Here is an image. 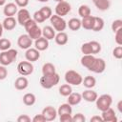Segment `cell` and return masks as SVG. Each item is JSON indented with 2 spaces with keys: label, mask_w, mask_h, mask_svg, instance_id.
Segmentation results:
<instances>
[{
  "label": "cell",
  "mask_w": 122,
  "mask_h": 122,
  "mask_svg": "<svg viewBox=\"0 0 122 122\" xmlns=\"http://www.w3.org/2000/svg\"><path fill=\"white\" fill-rule=\"evenodd\" d=\"M54 1H55V2H57V3H58V2H61V1H64V0H54Z\"/></svg>",
  "instance_id": "cell-53"
},
{
  "label": "cell",
  "mask_w": 122,
  "mask_h": 122,
  "mask_svg": "<svg viewBox=\"0 0 122 122\" xmlns=\"http://www.w3.org/2000/svg\"><path fill=\"white\" fill-rule=\"evenodd\" d=\"M112 55L116 59H121L122 58V46L115 47L112 51Z\"/></svg>",
  "instance_id": "cell-41"
},
{
  "label": "cell",
  "mask_w": 122,
  "mask_h": 122,
  "mask_svg": "<svg viewBox=\"0 0 122 122\" xmlns=\"http://www.w3.org/2000/svg\"><path fill=\"white\" fill-rule=\"evenodd\" d=\"M117 110L118 112L121 113L122 112V100H119L118 103H117Z\"/></svg>",
  "instance_id": "cell-49"
},
{
  "label": "cell",
  "mask_w": 122,
  "mask_h": 122,
  "mask_svg": "<svg viewBox=\"0 0 122 122\" xmlns=\"http://www.w3.org/2000/svg\"><path fill=\"white\" fill-rule=\"evenodd\" d=\"M50 21H51V27L54 29L55 31L59 32V31H64L67 28V21L61 17V16H58L56 14H53L51 16L50 18Z\"/></svg>",
  "instance_id": "cell-6"
},
{
  "label": "cell",
  "mask_w": 122,
  "mask_h": 122,
  "mask_svg": "<svg viewBox=\"0 0 122 122\" xmlns=\"http://www.w3.org/2000/svg\"><path fill=\"white\" fill-rule=\"evenodd\" d=\"M59 93H60V95H62V96H64V97H67L68 95H70L71 92H72V88H71V86L70 85V84H63V85H61L60 87H59Z\"/></svg>",
  "instance_id": "cell-32"
},
{
  "label": "cell",
  "mask_w": 122,
  "mask_h": 122,
  "mask_svg": "<svg viewBox=\"0 0 122 122\" xmlns=\"http://www.w3.org/2000/svg\"><path fill=\"white\" fill-rule=\"evenodd\" d=\"M64 78H65L66 83L70 84L71 86H79L80 84H82V80H83L82 75L73 70L67 71L65 72Z\"/></svg>",
  "instance_id": "cell-4"
},
{
  "label": "cell",
  "mask_w": 122,
  "mask_h": 122,
  "mask_svg": "<svg viewBox=\"0 0 122 122\" xmlns=\"http://www.w3.org/2000/svg\"><path fill=\"white\" fill-rule=\"evenodd\" d=\"M81 95H82V99H84L85 101L90 102V103L95 102L96 98L98 97L97 92H94V91L92 90V89H87V90H85V91L81 93Z\"/></svg>",
  "instance_id": "cell-16"
},
{
  "label": "cell",
  "mask_w": 122,
  "mask_h": 122,
  "mask_svg": "<svg viewBox=\"0 0 122 122\" xmlns=\"http://www.w3.org/2000/svg\"><path fill=\"white\" fill-rule=\"evenodd\" d=\"M25 58H26V60H28L31 63L35 62L40 58V51L38 50H36L35 48H29L28 50H26Z\"/></svg>",
  "instance_id": "cell-14"
},
{
  "label": "cell",
  "mask_w": 122,
  "mask_h": 122,
  "mask_svg": "<svg viewBox=\"0 0 122 122\" xmlns=\"http://www.w3.org/2000/svg\"><path fill=\"white\" fill-rule=\"evenodd\" d=\"M11 47V42L8 38H0V51H8Z\"/></svg>",
  "instance_id": "cell-35"
},
{
  "label": "cell",
  "mask_w": 122,
  "mask_h": 122,
  "mask_svg": "<svg viewBox=\"0 0 122 122\" xmlns=\"http://www.w3.org/2000/svg\"><path fill=\"white\" fill-rule=\"evenodd\" d=\"M95 104H96L97 110L100 112H103V111L111 108V106L112 104V95H110L108 93H104L96 98Z\"/></svg>",
  "instance_id": "cell-5"
},
{
  "label": "cell",
  "mask_w": 122,
  "mask_h": 122,
  "mask_svg": "<svg viewBox=\"0 0 122 122\" xmlns=\"http://www.w3.org/2000/svg\"><path fill=\"white\" fill-rule=\"evenodd\" d=\"M67 103L71 106H76L82 101V95L79 92H71L70 95L67 96Z\"/></svg>",
  "instance_id": "cell-20"
},
{
  "label": "cell",
  "mask_w": 122,
  "mask_h": 122,
  "mask_svg": "<svg viewBox=\"0 0 122 122\" xmlns=\"http://www.w3.org/2000/svg\"><path fill=\"white\" fill-rule=\"evenodd\" d=\"M7 76H8V70H7L6 66L0 65V80L6 79Z\"/></svg>",
  "instance_id": "cell-44"
},
{
  "label": "cell",
  "mask_w": 122,
  "mask_h": 122,
  "mask_svg": "<svg viewBox=\"0 0 122 122\" xmlns=\"http://www.w3.org/2000/svg\"><path fill=\"white\" fill-rule=\"evenodd\" d=\"M55 30L51 26H45L42 29V36L45 37L48 40H52L54 39L55 36Z\"/></svg>",
  "instance_id": "cell-25"
},
{
  "label": "cell",
  "mask_w": 122,
  "mask_h": 122,
  "mask_svg": "<svg viewBox=\"0 0 122 122\" xmlns=\"http://www.w3.org/2000/svg\"><path fill=\"white\" fill-rule=\"evenodd\" d=\"M33 70H34V67H33L32 63L28 60L21 61L17 65V71L20 75H23V76L30 75L33 72Z\"/></svg>",
  "instance_id": "cell-7"
},
{
  "label": "cell",
  "mask_w": 122,
  "mask_h": 122,
  "mask_svg": "<svg viewBox=\"0 0 122 122\" xmlns=\"http://www.w3.org/2000/svg\"><path fill=\"white\" fill-rule=\"evenodd\" d=\"M23 27L25 28V30H26L28 35H29L32 40H35V39H37V38H39V37L42 36V29H40V28L38 27L37 23H36L32 18L29 19V20L25 23V25H24Z\"/></svg>",
  "instance_id": "cell-1"
},
{
  "label": "cell",
  "mask_w": 122,
  "mask_h": 122,
  "mask_svg": "<svg viewBox=\"0 0 122 122\" xmlns=\"http://www.w3.org/2000/svg\"><path fill=\"white\" fill-rule=\"evenodd\" d=\"M56 72V70H55V66L52 64V63H45L43 66H42V73L43 75H47V74H51V73H54Z\"/></svg>",
  "instance_id": "cell-31"
},
{
  "label": "cell",
  "mask_w": 122,
  "mask_h": 122,
  "mask_svg": "<svg viewBox=\"0 0 122 122\" xmlns=\"http://www.w3.org/2000/svg\"><path fill=\"white\" fill-rule=\"evenodd\" d=\"M93 5L98 10L105 11L108 10L111 7V1L110 0H92Z\"/></svg>",
  "instance_id": "cell-21"
},
{
  "label": "cell",
  "mask_w": 122,
  "mask_h": 122,
  "mask_svg": "<svg viewBox=\"0 0 122 122\" xmlns=\"http://www.w3.org/2000/svg\"><path fill=\"white\" fill-rule=\"evenodd\" d=\"M54 40H55V43L59 46H64L68 43L69 41V37H68V34L65 32V31H59L55 34L54 36Z\"/></svg>",
  "instance_id": "cell-23"
},
{
  "label": "cell",
  "mask_w": 122,
  "mask_h": 122,
  "mask_svg": "<svg viewBox=\"0 0 122 122\" xmlns=\"http://www.w3.org/2000/svg\"><path fill=\"white\" fill-rule=\"evenodd\" d=\"M3 30H4L3 25H2V23H0V38L2 37V34H3Z\"/></svg>",
  "instance_id": "cell-50"
},
{
  "label": "cell",
  "mask_w": 122,
  "mask_h": 122,
  "mask_svg": "<svg viewBox=\"0 0 122 122\" xmlns=\"http://www.w3.org/2000/svg\"><path fill=\"white\" fill-rule=\"evenodd\" d=\"M59 120L61 122H72V115L71 113L59 115Z\"/></svg>",
  "instance_id": "cell-43"
},
{
  "label": "cell",
  "mask_w": 122,
  "mask_h": 122,
  "mask_svg": "<svg viewBox=\"0 0 122 122\" xmlns=\"http://www.w3.org/2000/svg\"><path fill=\"white\" fill-rule=\"evenodd\" d=\"M14 3L19 8H26L29 5V0H14Z\"/></svg>",
  "instance_id": "cell-47"
},
{
  "label": "cell",
  "mask_w": 122,
  "mask_h": 122,
  "mask_svg": "<svg viewBox=\"0 0 122 122\" xmlns=\"http://www.w3.org/2000/svg\"><path fill=\"white\" fill-rule=\"evenodd\" d=\"M36 102V96L32 92H27L23 95V103L26 106H32Z\"/></svg>",
  "instance_id": "cell-28"
},
{
  "label": "cell",
  "mask_w": 122,
  "mask_h": 122,
  "mask_svg": "<svg viewBox=\"0 0 122 122\" xmlns=\"http://www.w3.org/2000/svg\"><path fill=\"white\" fill-rule=\"evenodd\" d=\"M39 10H40V12L43 14V16L45 17L46 20H47V19H50L51 16L52 15V10H51V9L50 7H48V6L42 7Z\"/></svg>",
  "instance_id": "cell-36"
},
{
  "label": "cell",
  "mask_w": 122,
  "mask_h": 122,
  "mask_svg": "<svg viewBox=\"0 0 122 122\" xmlns=\"http://www.w3.org/2000/svg\"><path fill=\"white\" fill-rule=\"evenodd\" d=\"M114 40L118 46H122V28L114 32Z\"/></svg>",
  "instance_id": "cell-39"
},
{
  "label": "cell",
  "mask_w": 122,
  "mask_h": 122,
  "mask_svg": "<svg viewBox=\"0 0 122 122\" xmlns=\"http://www.w3.org/2000/svg\"><path fill=\"white\" fill-rule=\"evenodd\" d=\"M85 121H86V117L81 112H77L74 115H72V122H85Z\"/></svg>",
  "instance_id": "cell-42"
},
{
  "label": "cell",
  "mask_w": 122,
  "mask_h": 122,
  "mask_svg": "<svg viewBox=\"0 0 122 122\" xmlns=\"http://www.w3.org/2000/svg\"><path fill=\"white\" fill-rule=\"evenodd\" d=\"M105 26V22L103 20V18L99 17V16H94V22H93V27L92 30L93 31L97 32V31H101L104 29Z\"/></svg>",
  "instance_id": "cell-27"
},
{
  "label": "cell",
  "mask_w": 122,
  "mask_h": 122,
  "mask_svg": "<svg viewBox=\"0 0 122 122\" xmlns=\"http://www.w3.org/2000/svg\"><path fill=\"white\" fill-rule=\"evenodd\" d=\"M38 2H41V3H46V2H49L50 0H37Z\"/></svg>",
  "instance_id": "cell-52"
},
{
  "label": "cell",
  "mask_w": 122,
  "mask_h": 122,
  "mask_svg": "<svg viewBox=\"0 0 122 122\" xmlns=\"http://www.w3.org/2000/svg\"><path fill=\"white\" fill-rule=\"evenodd\" d=\"M93 22H94V16L89 15V16L83 17L81 20V28L88 30H92L93 27Z\"/></svg>",
  "instance_id": "cell-22"
},
{
  "label": "cell",
  "mask_w": 122,
  "mask_h": 122,
  "mask_svg": "<svg viewBox=\"0 0 122 122\" xmlns=\"http://www.w3.org/2000/svg\"><path fill=\"white\" fill-rule=\"evenodd\" d=\"M31 121L32 122H46V119H45L44 115L41 113V114H35L31 118Z\"/></svg>",
  "instance_id": "cell-46"
},
{
  "label": "cell",
  "mask_w": 122,
  "mask_h": 122,
  "mask_svg": "<svg viewBox=\"0 0 122 122\" xmlns=\"http://www.w3.org/2000/svg\"><path fill=\"white\" fill-rule=\"evenodd\" d=\"M90 121H91V122H103V119H102V117L99 116V115H93L92 117H91Z\"/></svg>",
  "instance_id": "cell-48"
},
{
  "label": "cell",
  "mask_w": 122,
  "mask_h": 122,
  "mask_svg": "<svg viewBox=\"0 0 122 122\" xmlns=\"http://www.w3.org/2000/svg\"><path fill=\"white\" fill-rule=\"evenodd\" d=\"M28 86H29V80L26 76L21 75L17 77L14 81V88L18 91H24L28 88Z\"/></svg>",
  "instance_id": "cell-17"
},
{
  "label": "cell",
  "mask_w": 122,
  "mask_h": 122,
  "mask_svg": "<svg viewBox=\"0 0 122 122\" xmlns=\"http://www.w3.org/2000/svg\"><path fill=\"white\" fill-rule=\"evenodd\" d=\"M2 25H3L4 30H12L16 27V25H17V20L13 16H8V17H6L3 20Z\"/></svg>",
  "instance_id": "cell-18"
},
{
  "label": "cell",
  "mask_w": 122,
  "mask_h": 122,
  "mask_svg": "<svg viewBox=\"0 0 122 122\" xmlns=\"http://www.w3.org/2000/svg\"><path fill=\"white\" fill-rule=\"evenodd\" d=\"M17 11H18V7L16 6L15 3H12V2L6 4L4 6V8H3V13H4V15L6 17L13 16V15H15L17 13Z\"/></svg>",
  "instance_id": "cell-15"
},
{
  "label": "cell",
  "mask_w": 122,
  "mask_h": 122,
  "mask_svg": "<svg viewBox=\"0 0 122 122\" xmlns=\"http://www.w3.org/2000/svg\"><path fill=\"white\" fill-rule=\"evenodd\" d=\"M92 13V10H91V8L90 6L86 5V4H83V5H80L79 8H78V14L80 17H86V16H89L91 15Z\"/></svg>",
  "instance_id": "cell-33"
},
{
  "label": "cell",
  "mask_w": 122,
  "mask_h": 122,
  "mask_svg": "<svg viewBox=\"0 0 122 122\" xmlns=\"http://www.w3.org/2000/svg\"><path fill=\"white\" fill-rule=\"evenodd\" d=\"M71 10V6L69 2L67 1H61L58 2L57 5L55 6V14L58 16H66Z\"/></svg>",
  "instance_id": "cell-8"
},
{
  "label": "cell",
  "mask_w": 122,
  "mask_h": 122,
  "mask_svg": "<svg viewBox=\"0 0 122 122\" xmlns=\"http://www.w3.org/2000/svg\"><path fill=\"white\" fill-rule=\"evenodd\" d=\"M82 84L87 89H92L96 85V79L93 76H92V75H87L82 80Z\"/></svg>",
  "instance_id": "cell-29"
},
{
  "label": "cell",
  "mask_w": 122,
  "mask_h": 122,
  "mask_svg": "<svg viewBox=\"0 0 122 122\" xmlns=\"http://www.w3.org/2000/svg\"><path fill=\"white\" fill-rule=\"evenodd\" d=\"M101 112H102L101 117H102L103 121H105V122H117V116H116V113H115L113 109L109 108V109H107Z\"/></svg>",
  "instance_id": "cell-13"
},
{
  "label": "cell",
  "mask_w": 122,
  "mask_h": 122,
  "mask_svg": "<svg viewBox=\"0 0 122 122\" xmlns=\"http://www.w3.org/2000/svg\"><path fill=\"white\" fill-rule=\"evenodd\" d=\"M90 45H91V48H92V54H97L101 51V44L95 40H92V41H90Z\"/></svg>",
  "instance_id": "cell-34"
},
{
  "label": "cell",
  "mask_w": 122,
  "mask_h": 122,
  "mask_svg": "<svg viewBox=\"0 0 122 122\" xmlns=\"http://www.w3.org/2000/svg\"><path fill=\"white\" fill-rule=\"evenodd\" d=\"M66 113H71V114L72 113V108L68 103L61 104L59 106V108L57 109V115H62V114H66Z\"/></svg>",
  "instance_id": "cell-30"
},
{
  "label": "cell",
  "mask_w": 122,
  "mask_h": 122,
  "mask_svg": "<svg viewBox=\"0 0 122 122\" xmlns=\"http://www.w3.org/2000/svg\"><path fill=\"white\" fill-rule=\"evenodd\" d=\"M16 15H17V19H16V20H17V23H18L20 26H24L25 23H26L29 19H30V14L29 10H28L27 9H25V8H21V9L17 11Z\"/></svg>",
  "instance_id": "cell-12"
},
{
  "label": "cell",
  "mask_w": 122,
  "mask_h": 122,
  "mask_svg": "<svg viewBox=\"0 0 122 122\" xmlns=\"http://www.w3.org/2000/svg\"><path fill=\"white\" fill-rule=\"evenodd\" d=\"M111 28H112V30L113 33H114L117 30H119L120 28H122V20H121V19H116V20L112 21Z\"/></svg>",
  "instance_id": "cell-40"
},
{
  "label": "cell",
  "mask_w": 122,
  "mask_h": 122,
  "mask_svg": "<svg viewBox=\"0 0 122 122\" xmlns=\"http://www.w3.org/2000/svg\"><path fill=\"white\" fill-rule=\"evenodd\" d=\"M106 69V62L103 58H99V57H95L93 63L92 64V66L90 67L89 71H92L94 73H102Z\"/></svg>",
  "instance_id": "cell-9"
},
{
  "label": "cell",
  "mask_w": 122,
  "mask_h": 122,
  "mask_svg": "<svg viewBox=\"0 0 122 122\" xmlns=\"http://www.w3.org/2000/svg\"><path fill=\"white\" fill-rule=\"evenodd\" d=\"M31 118L28 114H21L17 117V122H30Z\"/></svg>",
  "instance_id": "cell-45"
},
{
  "label": "cell",
  "mask_w": 122,
  "mask_h": 122,
  "mask_svg": "<svg viewBox=\"0 0 122 122\" xmlns=\"http://www.w3.org/2000/svg\"><path fill=\"white\" fill-rule=\"evenodd\" d=\"M6 1L7 0H0V7H3L6 5Z\"/></svg>",
  "instance_id": "cell-51"
},
{
  "label": "cell",
  "mask_w": 122,
  "mask_h": 122,
  "mask_svg": "<svg viewBox=\"0 0 122 122\" xmlns=\"http://www.w3.org/2000/svg\"><path fill=\"white\" fill-rule=\"evenodd\" d=\"M81 52L83 54H92V48H91V45H90V42H86V43H83L81 48Z\"/></svg>",
  "instance_id": "cell-37"
},
{
  "label": "cell",
  "mask_w": 122,
  "mask_h": 122,
  "mask_svg": "<svg viewBox=\"0 0 122 122\" xmlns=\"http://www.w3.org/2000/svg\"><path fill=\"white\" fill-rule=\"evenodd\" d=\"M32 45V39L28 35V33L19 35L17 39V46L22 50H28Z\"/></svg>",
  "instance_id": "cell-10"
},
{
  "label": "cell",
  "mask_w": 122,
  "mask_h": 122,
  "mask_svg": "<svg viewBox=\"0 0 122 122\" xmlns=\"http://www.w3.org/2000/svg\"><path fill=\"white\" fill-rule=\"evenodd\" d=\"M60 81V76L57 72L51 73V74H47V75H43L41 76L39 82L42 88L46 89V90H50L52 87L56 86Z\"/></svg>",
  "instance_id": "cell-2"
},
{
  "label": "cell",
  "mask_w": 122,
  "mask_h": 122,
  "mask_svg": "<svg viewBox=\"0 0 122 122\" xmlns=\"http://www.w3.org/2000/svg\"><path fill=\"white\" fill-rule=\"evenodd\" d=\"M17 51L14 49H9L8 51H4L0 52V65L9 66L12 62H14L17 58Z\"/></svg>",
  "instance_id": "cell-3"
},
{
  "label": "cell",
  "mask_w": 122,
  "mask_h": 122,
  "mask_svg": "<svg viewBox=\"0 0 122 122\" xmlns=\"http://www.w3.org/2000/svg\"><path fill=\"white\" fill-rule=\"evenodd\" d=\"M67 27H69V29L71 30H79L81 29V20L78 18H71L69 20V22H67Z\"/></svg>",
  "instance_id": "cell-26"
},
{
  "label": "cell",
  "mask_w": 122,
  "mask_h": 122,
  "mask_svg": "<svg viewBox=\"0 0 122 122\" xmlns=\"http://www.w3.org/2000/svg\"><path fill=\"white\" fill-rule=\"evenodd\" d=\"M34 48L36 50H38L39 51H46L49 48V40L46 39L45 37L41 36L37 39L34 40Z\"/></svg>",
  "instance_id": "cell-19"
},
{
  "label": "cell",
  "mask_w": 122,
  "mask_h": 122,
  "mask_svg": "<svg viewBox=\"0 0 122 122\" xmlns=\"http://www.w3.org/2000/svg\"><path fill=\"white\" fill-rule=\"evenodd\" d=\"M36 23H43L46 21L45 17L43 16V14L40 12V10H36L34 13H33V18H32Z\"/></svg>",
  "instance_id": "cell-38"
},
{
  "label": "cell",
  "mask_w": 122,
  "mask_h": 122,
  "mask_svg": "<svg viewBox=\"0 0 122 122\" xmlns=\"http://www.w3.org/2000/svg\"><path fill=\"white\" fill-rule=\"evenodd\" d=\"M42 114L44 115L46 121H53L57 117V110L52 106H46L42 110Z\"/></svg>",
  "instance_id": "cell-11"
},
{
  "label": "cell",
  "mask_w": 122,
  "mask_h": 122,
  "mask_svg": "<svg viewBox=\"0 0 122 122\" xmlns=\"http://www.w3.org/2000/svg\"><path fill=\"white\" fill-rule=\"evenodd\" d=\"M95 57L93 54H83V56L80 59V63L83 67H85L86 69H90V67L92 66V64L93 63Z\"/></svg>",
  "instance_id": "cell-24"
}]
</instances>
